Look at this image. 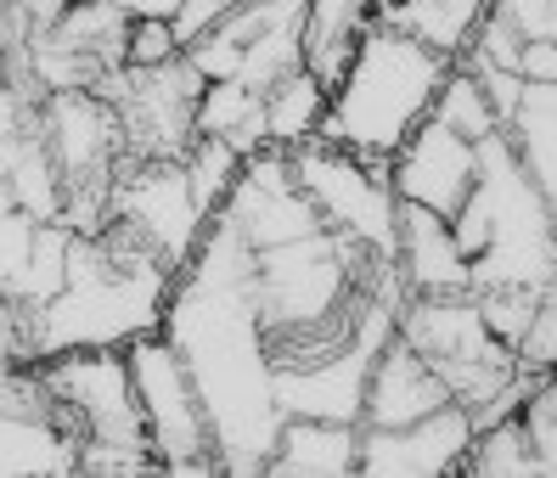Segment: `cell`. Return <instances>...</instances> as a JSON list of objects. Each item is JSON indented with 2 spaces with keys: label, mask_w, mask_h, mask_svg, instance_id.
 <instances>
[{
  "label": "cell",
  "mask_w": 557,
  "mask_h": 478,
  "mask_svg": "<svg viewBox=\"0 0 557 478\" xmlns=\"http://www.w3.org/2000/svg\"><path fill=\"white\" fill-rule=\"evenodd\" d=\"M253 248L214 209L191 260L175 271L163 304V338L181 349L209 411L214 456L225 473H265V456L282 428V405L271 394V361L253 315Z\"/></svg>",
  "instance_id": "obj_1"
},
{
  "label": "cell",
  "mask_w": 557,
  "mask_h": 478,
  "mask_svg": "<svg viewBox=\"0 0 557 478\" xmlns=\"http://www.w3.org/2000/svg\"><path fill=\"white\" fill-rule=\"evenodd\" d=\"M445 74H450V56L372 17V28L360 35L349 56V74L326 90V113L315 136L349 152L395 158V147L429 118Z\"/></svg>",
  "instance_id": "obj_2"
},
{
  "label": "cell",
  "mask_w": 557,
  "mask_h": 478,
  "mask_svg": "<svg viewBox=\"0 0 557 478\" xmlns=\"http://www.w3.org/2000/svg\"><path fill=\"white\" fill-rule=\"evenodd\" d=\"M479 203H484V248L473 271V293L479 287H535L552 293V271H557V219L535 180L523 175L518 152L507 130H490L479 141Z\"/></svg>",
  "instance_id": "obj_3"
},
{
  "label": "cell",
  "mask_w": 557,
  "mask_h": 478,
  "mask_svg": "<svg viewBox=\"0 0 557 478\" xmlns=\"http://www.w3.org/2000/svg\"><path fill=\"white\" fill-rule=\"evenodd\" d=\"M287 164H293V186L310 198V209L326 231L360 242L367 253H377V260H395L400 198H395V186H388V158L349 152V147L310 136L299 147H287Z\"/></svg>",
  "instance_id": "obj_4"
},
{
  "label": "cell",
  "mask_w": 557,
  "mask_h": 478,
  "mask_svg": "<svg viewBox=\"0 0 557 478\" xmlns=\"http://www.w3.org/2000/svg\"><path fill=\"white\" fill-rule=\"evenodd\" d=\"M395 332L440 372L445 394L462 400L468 411L484 405V400H496L512 382V372H518V349H507L496 332L484 327L473 293H445V299L406 293Z\"/></svg>",
  "instance_id": "obj_5"
},
{
  "label": "cell",
  "mask_w": 557,
  "mask_h": 478,
  "mask_svg": "<svg viewBox=\"0 0 557 478\" xmlns=\"http://www.w3.org/2000/svg\"><path fill=\"white\" fill-rule=\"evenodd\" d=\"M129 377H136V400H141V423H147V444L163 462V473L175 478H203V473H225L214 456V433H209V411L203 394L191 382L181 349L158 332H141L124 343Z\"/></svg>",
  "instance_id": "obj_6"
},
{
  "label": "cell",
  "mask_w": 557,
  "mask_h": 478,
  "mask_svg": "<svg viewBox=\"0 0 557 478\" xmlns=\"http://www.w3.org/2000/svg\"><path fill=\"white\" fill-rule=\"evenodd\" d=\"M40 382L57 405V428H69L74 439H141V400H136V377H129L124 343H79V349H57L40 355Z\"/></svg>",
  "instance_id": "obj_7"
},
{
  "label": "cell",
  "mask_w": 557,
  "mask_h": 478,
  "mask_svg": "<svg viewBox=\"0 0 557 478\" xmlns=\"http://www.w3.org/2000/svg\"><path fill=\"white\" fill-rule=\"evenodd\" d=\"M90 90H102L119 130H124V152L129 158H181L198 136V68L181 56L158 62V68H108Z\"/></svg>",
  "instance_id": "obj_8"
},
{
  "label": "cell",
  "mask_w": 557,
  "mask_h": 478,
  "mask_svg": "<svg viewBox=\"0 0 557 478\" xmlns=\"http://www.w3.org/2000/svg\"><path fill=\"white\" fill-rule=\"evenodd\" d=\"M108 214L124 219L170 271H181L191 260V248L203 237V219H209L191 203L181 158H129V152H119V164H113Z\"/></svg>",
  "instance_id": "obj_9"
},
{
  "label": "cell",
  "mask_w": 557,
  "mask_h": 478,
  "mask_svg": "<svg viewBox=\"0 0 557 478\" xmlns=\"http://www.w3.org/2000/svg\"><path fill=\"white\" fill-rule=\"evenodd\" d=\"M40 141L57 158L62 186H113V164L124 152L119 113L102 90H51L40 96Z\"/></svg>",
  "instance_id": "obj_10"
},
{
  "label": "cell",
  "mask_w": 557,
  "mask_h": 478,
  "mask_svg": "<svg viewBox=\"0 0 557 478\" xmlns=\"http://www.w3.org/2000/svg\"><path fill=\"white\" fill-rule=\"evenodd\" d=\"M473 444V411L462 400H445L440 411L400 428H360V462L367 478H440L462 473Z\"/></svg>",
  "instance_id": "obj_11"
},
{
  "label": "cell",
  "mask_w": 557,
  "mask_h": 478,
  "mask_svg": "<svg viewBox=\"0 0 557 478\" xmlns=\"http://www.w3.org/2000/svg\"><path fill=\"white\" fill-rule=\"evenodd\" d=\"M473 180H479V141L456 136L434 113L395 147V158H388V186H395V198L417 203V209H434L445 219L468 203Z\"/></svg>",
  "instance_id": "obj_12"
},
{
  "label": "cell",
  "mask_w": 557,
  "mask_h": 478,
  "mask_svg": "<svg viewBox=\"0 0 557 478\" xmlns=\"http://www.w3.org/2000/svg\"><path fill=\"white\" fill-rule=\"evenodd\" d=\"M395 271H400V287L417 299L473 293V271H468V253L450 237V219L434 214V209H417V203H400Z\"/></svg>",
  "instance_id": "obj_13"
},
{
  "label": "cell",
  "mask_w": 557,
  "mask_h": 478,
  "mask_svg": "<svg viewBox=\"0 0 557 478\" xmlns=\"http://www.w3.org/2000/svg\"><path fill=\"white\" fill-rule=\"evenodd\" d=\"M450 394L440 372L417 355V349L395 332L383 349H377V366L367 377V405H360V428H400V423H417L440 411Z\"/></svg>",
  "instance_id": "obj_14"
},
{
  "label": "cell",
  "mask_w": 557,
  "mask_h": 478,
  "mask_svg": "<svg viewBox=\"0 0 557 478\" xmlns=\"http://www.w3.org/2000/svg\"><path fill=\"white\" fill-rule=\"evenodd\" d=\"M355 462H360V428L355 423L282 417L265 473L271 478H344V473H355Z\"/></svg>",
  "instance_id": "obj_15"
},
{
  "label": "cell",
  "mask_w": 557,
  "mask_h": 478,
  "mask_svg": "<svg viewBox=\"0 0 557 478\" xmlns=\"http://www.w3.org/2000/svg\"><path fill=\"white\" fill-rule=\"evenodd\" d=\"M377 0H310L305 7V68L333 90L349 74V56L360 46V35L372 28Z\"/></svg>",
  "instance_id": "obj_16"
},
{
  "label": "cell",
  "mask_w": 557,
  "mask_h": 478,
  "mask_svg": "<svg viewBox=\"0 0 557 478\" xmlns=\"http://www.w3.org/2000/svg\"><path fill=\"white\" fill-rule=\"evenodd\" d=\"M523 175L535 180V191L546 198L552 219H557V85H541V79H523V96L512 118L502 124Z\"/></svg>",
  "instance_id": "obj_17"
},
{
  "label": "cell",
  "mask_w": 557,
  "mask_h": 478,
  "mask_svg": "<svg viewBox=\"0 0 557 478\" xmlns=\"http://www.w3.org/2000/svg\"><path fill=\"white\" fill-rule=\"evenodd\" d=\"M490 0H377V23L400 28V35L422 40L440 56H462L479 35Z\"/></svg>",
  "instance_id": "obj_18"
},
{
  "label": "cell",
  "mask_w": 557,
  "mask_h": 478,
  "mask_svg": "<svg viewBox=\"0 0 557 478\" xmlns=\"http://www.w3.org/2000/svg\"><path fill=\"white\" fill-rule=\"evenodd\" d=\"M0 473H79V439L46 417L0 411Z\"/></svg>",
  "instance_id": "obj_19"
},
{
  "label": "cell",
  "mask_w": 557,
  "mask_h": 478,
  "mask_svg": "<svg viewBox=\"0 0 557 478\" xmlns=\"http://www.w3.org/2000/svg\"><path fill=\"white\" fill-rule=\"evenodd\" d=\"M265 141L271 147H299L321 130V113H326V85L310 74V68H293L287 79H276L265 96Z\"/></svg>",
  "instance_id": "obj_20"
},
{
  "label": "cell",
  "mask_w": 557,
  "mask_h": 478,
  "mask_svg": "<svg viewBox=\"0 0 557 478\" xmlns=\"http://www.w3.org/2000/svg\"><path fill=\"white\" fill-rule=\"evenodd\" d=\"M181 175H186L191 203L214 214V209H225V198H232V186L243 175V152H232L225 136H191V147L181 152Z\"/></svg>",
  "instance_id": "obj_21"
},
{
  "label": "cell",
  "mask_w": 557,
  "mask_h": 478,
  "mask_svg": "<svg viewBox=\"0 0 557 478\" xmlns=\"http://www.w3.org/2000/svg\"><path fill=\"white\" fill-rule=\"evenodd\" d=\"M7 191L23 214L40 219V226L46 219H62V169L40 141V124H35V136H28V147L17 152V164L7 169Z\"/></svg>",
  "instance_id": "obj_22"
},
{
  "label": "cell",
  "mask_w": 557,
  "mask_h": 478,
  "mask_svg": "<svg viewBox=\"0 0 557 478\" xmlns=\"http://www.w3.org/2000/svg\"><path fill=\"white\" fill-rule=\"evenodd\" d=\"M462 473H473V478H518V473H541V467H535V451H530V433H523V423H518V417H502V423L479 428L473 444H468Z\"/></svg>",
  "instance_id": "obj_23"
},
{
  "label": "cell",
  "mask_w": 557,
  "mask_h": 478,
  "mask_svg": "<svg viewBox=\"0 0 557 478\" xmlns=\"http://www.w3.org/2000/svg\"><path fill=\"white\" fill-rule=\"evenodd\" d=\"M69 226L62 219H46L35 226V248H28V265H23V281H17V304L23 310H40L46 299L62 293V276H69Z\"/></svg>",
  "instance_id": "obj_24"
},
{
  "label": "cell",
  "mask_w": 557,
  "mask_h": 478,
  "mask_svg": "<svg viewBox=\"0 0 557 478\" xmlns=\"http://www.w3.org/2000/svg\"><path fill=\"white\" fill-rule=\"evenodd\" d=\"M440 124H450L456 136H468V141H484L490 130H502V118L490 113V102H484V90H479V79L462 68V62H450V74L440 79V90H434V108H429Z\"/></svg>",
  "instance_id": "obj_25"
},
{
  "label": "cell",
  "mask_w": 557,
  "mask_h": 478,
  "mask_svg": "<svg viewBox=\"0 0 557 478\" xmlns=\"http://www.w3.org/2000/svg\"><path fill=\"white\" fill-rule=\"evenodd\" d=\"M305 23H282V28H265L259 40L243 46V85L265 96L276 79H287L293 68H305V35H299Z\"/></svg>",
  "instance_id": "obj_26"
},
{
  "label": "cell",
  "mask_w": 557,
  "mask_h": 478,
  "mask_svg": "<svg viewBox=\"0 0 557 478\" xmlns=\"http://www.w3.org/2000/svg\"><path fill=\"white\" fill-rule=\"evenodd\" d=\"M35 214H23L12 203L7 180H0V293L17 304V281H23V265H28V248H35Z\"/></svg>",
  "instance_id": "obj_27"
},
{
  "label": "cell",
  "mask_w": 557,
  "mask_h": 478,
  "mask_svg": "<svg viewBox=\"0 0 557 478\" xmlns=\"http://www.w3.org/2000/svg\"><path fill=\"white\" fill-rule=\"evenodd\" d=\"M479 315H484V327L496 332L507 349H518V338L530 332V315L541 304L535 287H479Z\"/></svg>",
  "instance_id": "obj_28"
},
{
  "label": "cell",
  "mask_w": 557,
  "mask_h": 478,
  "mask_svg": "<svg viewBox=\"0 0 557 478\" xmlns=\"http://www.w3.org/2000/svg\"><path fill=\"white\" fill-rule=\"evenodd\" d=\"M248 108H259V90H248L237 74L232 79H203V90H198V136H225Z\"/></svg>",
  "instance_id": "obj_29"
},
{
  "label": "cell",
  "mask_w": 557,
  "mask_h": 478,
  "mask_svg": "<svg viewBox=\"0 0 557 478\" xmlns=\"http://www.w3.org/2000/svg\"><path fill=\"white\" fill-rule=\"evenodd\" d=\"M79 473L141 478V473H163V462L152 456V444H141V439H79Z\"/></svg>",
  "instance_id": "obj_30"
},
{
  "label": "cell",
  "mask_w": 557,
  "mask_h": 478,
  "mask_svg": "<svg viewBox=\"0 0 557 478\" xmlns=\"http://www.w3.org/2000/svg\"><path fill=\"white\" fill-rule=\"evenodd\" d=\"M518 423H523V433H530L535 467H541V473H557V372L541 377V389L523 400Z\"/></svg>",
  "instance_id": "obj_31"
},
{
  "label": "cell",
  "mask_w": 557,
  "mask_h": 478,
  "mask_svg": "<svg viewBox=\"0 0 557 478\" xmlns=\"http://www.w3.org/2000/svg\"><path fill=\"white\" fill-rule=\"evenodd\" d=\"M181 56V40L170 17H129L124 28V68H158V62Z\"/></svg>",
  "instance_id": "obj_32"
},
{
  "label": "cell",
  "mask_w": 557,
  "mask_h": 478,
  "mask_svg": "<svg viewBox=\"0 0 557 478\" xmlns=\"http://www.w3.org/2000/svg\"><path fill=\"white\" fill-rule=\"evenodd\" d=\"M456 62H462V68L479 79L490 113H496V118L507 124V118H512V108H518V96H523V74H518V68H502V62H484V56H456Z\"/></svg>",
  "instance_id": "obj_33"
},
{
  "label": "cell",
  "mask_w": 557,
  "mask_h": 478,
  "mask_svg": "<svg viewBox=\"0 0 557 478\" xmlns=\"http://www.w3.org/2000/svg\"><path fill=\"white\" fill-rule=\"evenodd\" d=\"M518 361L541 366V372H557V293H541V304L530 315V332L518 338Z\"/></svg>",
  "instance_id": "obj_34"
},
{
  "label": "cell",
  "mask_w": 557,
  "mask_h": 478,
  "mask_svg": "<svg viewBox=\"0 0 557 478\" xmlns=\"http://www.w3.org/2000/svg\"><path fill=\"white\" fill-rule=\"evenodd\" d=\"M462 56H484V62H502V68H518V56H523V35L518 28L490 7L484 12V23H479V35H473V46L462 51Z\"/></svg>",
  "instance_id": "obj_35"
},
{
  "label": "cell",
  "mask_w": 557,
  "mask_h": 478,
  "mask_svg": "<svg viewBox=\"0 0 557 478\" xmlns=\"http://www.w3.org/2000/svg\"><path fill=\"white\" fill-rule=\"evenodd\" d=\"M186 62L198 68V79H232V74H243V46L225 40L220 28H209L203 40L186 46Z\"/></svg>",
  "instance_id": "obj_36"
},
{
  "label": "cell",
  "mask_w": 557,
  "mask_h": 478,
  "mask_svg": "<svg viewBox=\"0 0 557 478\" xmlns=\"http://www.w3.org/2000/svg\"><path fill=\"white\" fill-rule=\"evenodd\" d=\"M232 12V0H181V7L170 12V28H175V40H181V51L191 46V40H203L209 28Z\"/></svg>",
  "instance_id": "obj_37"
},
{
  "label": "cell",
  "mask_w": 557,
  "mask_h": 478,
  "mask_svg": "<svg viewBox=\"0 0 557 478\" xmlns=\"http://www.w3.org/2000/svg\"><path fill=\"white\" fill-rule=\"evenodd\" d=\"M0 361H28V338H23V304L0 293Z\"/></svg>",
  "instance_id": "obj_38"
},
{
  "label": "cell",
  "mask_w": 557,
  "mask_h": 478,
  "mask_svg": "<svg viewBox=\"0 0 557 478\" xmlns=\"http://www.w3.org/2000/svg\"><path fill=\"white\" fill-rule=\"evenodd\" d=\"M35 102H40L35 90H23V85H12V79H0V141H7L28 113H35Z\"/></svg>",
  "instance_id": "obj_39"
},
{
  "label": "cell",
  "mask_w": 557,
  "mask_h": 478,
  "mask_svg": "<svg viewBox=\"0 0 557 478\" xmlns=\"http://www.w3.org/2000/svg\"><path fill=\"white\" fill-rule=\"evenodd\" d=\"M518 74L523 79H541V85H557V40H523Z\"/></svg>",
  "instance_id": "obj_40"
},
{
  "label": "cell",
  "mask_w": 557,
  "mask_h": 478,
  "mask_svg": "<svg viewBox=\"0 0 557 478\" xmlns=\"http://www.w3.org/2000/svg\"><path fill=\"white\" fill-rule=\"evenodd\" d=\"M119 12H129V17H170L181 0H113Z\"/></svg>",
  "instance_id": "obj_41"
},
{
  "label": "cell",
  "mask_w": 557,
  "mask_h": 478,
  "mask_svg": "<svg viewBox=\"0 0 557 478\" xmlns=\"http://www.w3.org/2000/svg\"><path fill=\"white\" fill-rule=\"evenodd\" d=\"M0 79H7V51H0Z\"/></svg>",
  "instance_id": "obj_42"
},
{
  "label": "cell",
  "mask_w": 557,
  "mask_h": 478,
  "mask_svg": "<svg viewBox=\"0 0 557 478\" xmlns=\"http://www.w3.org/2000/svg\"><path fill=\"white\" fill-rule=\"evenodd\" d=\"M552 293H557V271H552Z\"/></svg>",
  "instance_id": "obj_43"
}]
</instances>
